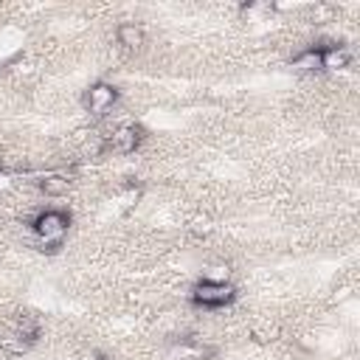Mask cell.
<instances>
[{
  "label": "cell",
  "instance_id": "obj_2",
  "mask_svg": "<svg viewBox=\"0 0 360 360\" xmlns=\"http://www.w3.org/2000/svg\"><path fill=\"white\" fill-rule=\"evenodd\" d=\"M233 295H236V290H233L228 281H208V278H202V281L194 287L191 301H194L197 307H202V309H219V307L231 304Z\"/></svg>",
  "mask_w": 360,
  "mask_h": 360
},
{
  "label": "cell",
  "instance_id": "obj_8",
  "mask_svg": "<svg viewBox=\"0 0 360 360\" xmlns=\"http://www.w3.org/2000/svg\"><path fill=\"white\" fill-rule=\"evenodd\" d=\"M68 188H70V180L65 174H45L39 180V191L45 197H62V194H68Z\"/></svg>",
  "mask_w": 360,
  "mask_h": 360
},
{
  "label": "cell",
  "instance_id": "obj_1",
  "mask_svg": "<svg viewBox=\"0 0 360 360\" xmlns=\"http://www.w3.org/2000/svg\"><path fill=\"white\" fill-rule=\"evenodd\" d=\"M31 228H34V233H37L42 250H45V248H48V250H56V248H62V239L68 236L70 217H68L65 211H59V208H51V211L37 214L34 222H31Z\"/></svg>",
  "mask_w": 360,
  "mask_h": 360
},
{
  "label": "cell",
  "instance_id": "obj_7",
  "mask_svg": "<svg viewBox=\"0 0 360 360\" xmlns=\"http://www.w3.org/2000/svg\"><path fill=\"white\" fill-rule=\"evenodd\" d=\"M292 68L307 70V73H312V70H323V53H321V45L301 51V53L292 59Z\"/></svg>",
  "mask_w": 360,
  "mask_h": 360
},
{
  "label": "cell",
  "instance_id": "obj_3",
  "mask_svg": "<svg viewBox=\"0 0 360 360\" xmlns=\"http://www.w3.org/2000/svg\"><path fill=\"white\" fill-rule=\"evenodd\" d=\"M118 101V87L107 84V82H96L90 84V90L84 93V107L93 112V115H107Z\"/></svg>",
  "mask_w": 360,
  "mask_h": 360
},
{
  "label": "cell",
  "instance_id": "obj_9",
  "mask_svg": "<svg viewBox=\"0 0 360 360\" xmlns=\"http://www.w3.org/2000/svg\"><path fill=\"white\" fill-rule=\"evenodd\" d=\"M191 231H194L197 236H208V233H211V219H208V217H197L194 225H191Z\"/></svg>",
  "mask_w": 360,
  "mask_h": 360
},
{
  "label": "cell",
  "instance_id": "obj_6",
  "mask_svg": "<svg viewBox=\"0 0 360 360\" xmlns=\"http://www.w3.org/2000/svg\"><path fill=\"white\" fill-rule=\"evenodd\" d=\"M115 39H118V45L127 48V51H138L146 37H143V28H141V25H135V22H121L118 31H115Z\"/></svg>",
  "mask_w": 360,
  "mask_h": 360
},
{
  "label": "cell",
  "instance_id": "obj_4",
  "mask_svg": "<svg viewBox=\"0 0 360 360\" xmlns=\"http://www.w3.org/2000/svg\"><path fill=\"white\" fill-rule=\"evenodd\" d=\"M143 141V129L135 127V124H127V127H118L107 141H104V149L107 152H115V155H129L141 146Z\"/></svg>",
  "mask_w": 360,
  "mask_h": 360
},
{
  "label": "cell",
  "instance_id": "obj_5",
  "mask_svg": "<svg viewBox=\"0 0 360 360\" xmlns=\"http://www.w3.org/2000/svg\"><path fill=\"white\" fill-rule=\"evenodd\" d=\"M321 53H323V70H340L349 65V51L338 42H321Z\"/></svg>",
  "mask_w": 360,
  "mask_h": 360
}]
</instances>
